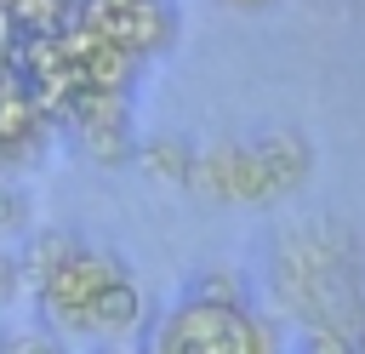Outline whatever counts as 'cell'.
<instances>
[{
	"instance_id": "6da1fadb",
	"label": "cell",
	"mask_w": 365,
	"mask_h": 354,
	"mask_svg": "<svg viewBox=\"0 0 365 354\" xmlns=\"http://www.w3.org/2000/svg\"><path fill=\"white\" fill-rule=\"evenodd\" d=\"M268 285L302 325H325L348 343L365 325V246L342 223L285 228L268 251Z\"/></svg>"
},
{
	"instance_id": "5bb4252c",
	"label": "cell",
	"mask_w": 365,
	"mask_h": 354,
	"mask_svg": "<svg viewBox=\"0 0 365 354\" xmlns=\"http://www.w3.org/2000/svg\"><path fill=\"white\" fill-rule=\"evenodd\" d=\"M97 354H143V348H131V343H125V337H108V343H103V348H97Z\"/></svg>"
},
{
	"instance_id": "7a4b0ae2",
	"label": "cell",
	"mask_w": 365,
	"mask_h": 354,
	"mask_svg": "<svg viewBox=\"0 0 365 354\" xmlns=\"http://www.w3.org/2000/svg\"><path fill=\"white\" fill-rule=\"evenodd\" d=\"M143 354H279V325L257 308L177 297V308L154 320Z\"/></svg>"
},
{
	"instance_id": "4fadbf2b",
	"label": "cell",
	"mask_w": 365,
	"mask_h": 354,
	"mask_svg": "<svg viewBox=\"0 0 365 354\" xmlns=\"http://www.w3.org/2000/svg\"><path fill=\"white\" fill-rule=\"evenodd\" d=\"M11 291H17V263H11V257H0V303H6Z\"/></svg>"
},
{
	"instance_id": "8fae6325",
	"label": "cell",
	"mask_w": 365,
	"mask_h": 354,
	"mask_svg": "<svg viewBox=\"0 0 365 354\" xmlns=\"http://www.w3.org/2000/svg\"><path fill=\"white\" fill-rule=\"evenodd\" d=\"M23 211H29V200H23V194H11V188H0V228H17V223H23Z\"/></svg>"
},
{
	"instance_id": "30bf717a",
	"label": "cell",
	"mask_w": 365,
	"mask_h": 354,
	"mask_svg": "<svg viewBox=\"0 0 365 354\" xmlns=\"http://www.w3.org/2000/svg\"><path fill=\"white\" fill-rule=\"evenodd\" d=\"M297 354H354V343L336 337V331H325V325H302L297 331Z\"/></svg>"
},
{
	"instance_id": "8992f818",
	"label": "cell",
	"mask_w": 365,
	"mask_h": 354,
	"mask_svg": "<svg viewBox=\"0 0 365 354\" xmlns=\"http://www.w3.org/2000/svg\"><path fill=\"white\" fill-rule=\"evenodd\" d=\"M131 154H137V166H143L148 177L188 188V166H194V148H188L182 137H171V131H154V137H143Z\"/></svg>"
},
{
	"instance_id": "9c48e42d",
	"label": "cell",
	"mask_w": 365,
	"mask_h": 354,
	"mask_svg": "<svg viewBox=\"0 0 365 354\" xmlns=\"http://www.w3.org/2000/svg\"><path fill=\"white\" fill-rule=\"evenodd\" d=\"M0 354H68L57 331H11L0 337Z\"/></svg>"
},
{
	"instance_id": "7c38bea8",
	"label": "cell",
	"mask_w": 365,
	"mask_h": 354,
	"mask_svg": "<svg viewBox=\"0 0 365 354\" xmlns=\"http://www.w3.org/2000/svg\"><path fill=\"white\" fill-rule=\"evenodd\" d=\"M217 6H228V11H245V17H257V11H274L279 0H217Z\"/></svg>"
},
{
	"instance_id": "3957f363",
	"label": "cell",
	"mask_w": 365,
	"mask_h": 354,
	"mask_svg": "<svg viewBox=\"0 0 365 354\" xmlns=\"http://www.w3.org/2000/svg\"><path fill=\"white\" fill-rule=\"evenodd\" d=\"M314 171V148L302 131L274 126L262 137H240V177H234V200L245 206H279L285 194H297Z\"/></svg>"
},
{
	"instance_id": "52a82bcc",
	"label": "cell",
	"mask_w": 365,
	"mask_h": 354,
	"mask_svg": "<svg viewBox=\"0 0 365 354\" xmlns=\"http://www.w3.org/2000/svg\"><path fill=\"white\" fill-rule=\"evenodd\" d=\"M182 297H200V303H222V308H257L251 303V285L240 280V268H222V263H205L188 274Z\"/></svg>"
},
{
	"instance_id": "277c9868",
	"label": "cell",
	"mask_w": 365,
	"mask_h": 354,
	"mask_svg": "<svg viewBox=\"0 0 365 354\" xmlns=\"http://www.w3.org/2000/svg\"><path fill=\"white\" fill-rule=\"evenodd\" d=\"M120 274H125V263H120L108 246H86V240H80V246L40 280L34 297H40V308H46L63 331H86V308H91V297H97L108 280H120Z\"/></svg>"
},
{
	"instance_id": "9a60e30c",
	"label": "cell",
	"mask_w": 365,
	"mask_h": 354,
	"mask_svg": "<svg viewBox=\"0 0 365 354\" xmlns=\"http://www.w3.org/2000/svg\"><path fill=\"white\" fill-rule=\"evenodd\" d=\"M354 354H365V325H359V331H354Z\"/></svg>"
},
{
	"instance_id": "ba28073f",
	"label": "cell",
	"mask_w": 365,
	"mask_h": 354,
	"mask_svg": "<svg viewBox=\"0 0 365 354\" xmlns=\"http://www.w3.org/2000/svg\"><path fill=\"white\" fill-rule=\"evenodd\" d=\"M74 246H80V234H68V228H51V234H40V240H34L29 251H23L17 274H23V280H29L34 291H40V280H46V274H51V268H57V263H63V257L74 251Z\"/></svg>"
},
{
	"instance_id": "5b68a950",
	"label": "cell",
	"mask_w": 365,
	"mask_h": 354,
	"mask_svg": "<svg viewBox=\"0 0 365 354\" xmlns=\"http://www.w3.org/2000/svg\"><path fill=\"white\" fill-rule=\"evenodd\" d=\"M137 325H143V291H137L131 274H120V280H108V285L91 297L86 331H97V337H131Z\"/></svg>"
}]
</instances>
